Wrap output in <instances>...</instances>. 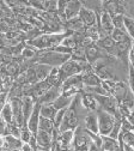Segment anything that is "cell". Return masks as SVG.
<instances>
[{"mask_svg":"<svg viewBox=\"0 0 134 151\" xmlns=\"http://www.w3.org/2000/svg\"><path fill=\"white\" fill-rule=\"evenodd\" d=\"M71 31H64V32H56V34H41L40 36H37L36 39L30 40L28 45L35 47L37 50H46V49H53L57 47L66 36L71 35Z\"/></svg>","mask_w":134,"mask_h":151,"instance_id":"1","label":"cell"},{"mask_svg":"<svg viewBox=\"0 0 134 151\" xmlns=\"http://www.w3.org/2000/svg\"><path fill=\"white\" fill-rule=\"evenodd\" d=\"M70 59H71L70 54H61L53 49H46V50H38L37 54L35 55V58L31 60V63L48 65L54 68V67H60Z\"/></svg>","mask_w":134,"mask_h":151,"instance_id":"2","label":"cell"},{"mask_svg":"<svg viewBox=\"0 0 134 151\" xmlns=\"http://www.w3.org/2000/svg\"><path fill=\"white\" fill-rule=\"evenodd\" d=\"M95 99L97 100L98 104H100V109L105 110L109 114L114 115L118 120H120L121 113H120V103L118 102V100L111 95H96Z\"/></svg>","mask_w":134,"mask_h":151,"instance_id":"3","label":"cell"},{"mask_svg":"<svg viewBox=\"0 0 134 151\" xmlns=\"http://www.w3.org/2000/svg\"><path fill=\"white\" fill-rule=\"evenodd\" d=\"M91 143H92V138L89 131L82 128L80 126H78L74 129V137L72 143L74 151H89Z\"/></svg>","mask_w":134,"mask_h":151,"instance_id":"4","label":"cell"},{"mask_svg":"<svg viewBox=\"0 0 134 151\" xmlns=\"http://www.w3.org/2000/svg\"><path fill=\"white\" fill-rule=\"evenodd\" d=\"M84 84H83V77L82 74H75L72 77L67 78L66 81L62 82L61 84V89H62V93L67 96H77L78 93H80L83 91Z\"/></svg>","mask_w":134,"mask_h":151,"instance_id":"5","label":"cell"},{"mask_svg":"<svg viewBox=\"0 0 134 151\" xmlns=\"http://www.w3.org/2000/svg\"><path fill=\"white\" fill-rule=\"evenodd\" d=\"M97 120H98V134L100 136H109L115 122L118 121V119L114 115L109 114V113L102 109L97 111Z\"/></svg>","mask_w":134,"mask_h":151,"instance_id":"6","label":"cell"},{"mask_svg":"<svg viewBox=\"0 0 134 151\" xmlns=\"http://www.w3.org/2000/svg\"><path fill=\"white\" fill-rule=\"evenodd\" d=\"M61 93H62L61 85H52L36 102L41 103V104H52Z\"/></svg>","mask_w":134,"mask_h":151,"instance_id":"7","label":"cell"},{"mask_svg":"<svg viewBox=\"0 0 134 151\" xmlns=\"http://www.w3.org/2000/svg\"><path fill=\"white\" fill-rule=\"evenodd\" d=\"M82 9H83V5L80 3V0H68L67 6L64 12V21L66 22L74 17H78Z\"/></svg>","mask_w":134,"mask_h":151,"instance_id":"8","label":"cell"},{"mask_svg":"<svg viewBox=\"0 0 134 151\" xmlns=\"http://www.w3.org/2000/svg\"><path fill=\"white\" fill-rule=\"evenodd\" d=\"M40 109H41V103L36 102L31 115L27 121V127L29 128V131L31 132L32 134H36L37 131H38V121H40V118H41Z\"/></svg>","mask_w":134,"mask_h":151,"instance_id":"9","label":"cell"},{"mask_svg":"<svg viewBox=\"0 0 134 151\" xmlns=\"http://www.w3.org/2000/svg\"><path fill=\"white\" fill-rule=\"evenodd\" d=\"M84 125L85 129L90 133L98 134V120H97V113L96 111H89L84 118Z\"/></svg>","mask_w":134,"mask_h":151,"instance_id":"10","label":"cell"},{"mask_svg":"<svg viewBox=\"0 0 134 151\" xmlns=\"http://www.w3.org/2000/svg\"><path fill=\"white\" fill-rule=\"evenodd\" d=\"M78 17L80 18V21L84 23L85 27H92V25H96V23H97V13L86 7H83L80 10Z\"/></svg>","mask_w":134,"mask_h":151,"instance_id":"11","label":"cell"},{"mask_svg":"<svg viewBox=\"0 0 134 151\" xmlns=\"http://www.w3.org/2000/svg\"><path fill=\"white\" fill-rule=\"evenodd\" d=\"M36 137V142H37V146H41L44 149H50L52 144L54 143V138H53V133L49 132H44V131H37V133L35 134Z\"/></svg>","mask_w":134,"mask_h":151,"instance_id":"12","label":"cell"},{"mask_svg":"<svg viewBox=\"0 0 134 151\" xmlns=\"http://www.w3.org/2000/svg\"><path fill=\"white\" fill-rule=\"evenodd\" d=\"M100 30L103 31L105 35L110 36V34L113 32V30L115 29L114 25H113V21H111V16L107 12V11H103L101 14H100Z\"/></svg>","mask_w":134,"mask_h":151,"instance_id":"13","label":"cell"},{"mask_svg":"<svg viewBox=\"0 0 134 151\" xmlns=\"http://www.w3.org/2000/svg\"><path fill=\"white\" fill-rule=\"evenodd\" d=\"M80 104L83 108H85L89 111H98L100 110V104H98L97 100L95 99V96L87 95V93H83L80 96Z\"/></svg>","mask_w":134,"mask_h":151,"instance_id":"14","label":"cell"},{"mask_svg":"<svg viewBox=\"0 0 134 151\" xmlns=\"http://www.w3.org/2000/svg\"><path fill=\"white\" fill-rule=\"evenodd\" d=\"M105 55H108V54H105ZM105 55H104V50H102L97 46H93L92 45V46H90V47L86 48V61L90 65L93 64L95 61H97L101 58H104Z\"/></svg>","mask_w":134,"mask_h":151,"instance_id":"15","label":"cell"},{"mask_svg":"<svg viewBox=\"0 0 134 151\" xmlns=\"http://www.w3.org/2000/svg\"><path fill=\"white\" fill-rule=\"evenodd\" d=\"M32 66H34V70H35V73H36L37 83L46 81L48 78L50 71L53 70V67H50L48 65H43V64H32Z\"/></svg>","mask_w":134,"mask_h":151,"instance_id":"16","label":"cell"},{"mask_svg":"<svg viewBox=\"0 0 134 151\" xmlns=\"http://www.w3.org/2000/svg\"><path fill=\"white\" fill-rule=\"evenodd\" d=\"M35 103H36V101L30 96H23L22 97V110H23V116H24L25 122L28 121V119L31 115Z\"/></svg>","mask_w":134,"mask_h":151,"instance_id":"17","label":"cell"},{"mask_svg":"<svg viewBox=\"0 0 134 151\" xmlns=\"http://www.w3.org/2000/svg\"><path fill=\"white\" fill-rule=\"evenodd\" d=\"M82 77H83V84H84V86H100V85H102L101 78L93 71L83 73Z\"/></svg>","mask_w":134,"mask_h":151,"instance_id":"18","label":"cell"},{"mask_svg":"<svg viewBox=\"0 0 134 151\" xmlns=\"http://www.w3.org/2000/svg\"><path fill=\"white\" fill-rule=\"evenodd\" d=\"M73 99H74V97H72V96H67V95H64V93H61V95L57 97L52 104H53V107H54L56 110L67 109V108L71 106Z\"/></svg>","mask_w":134,"mask_h":151,"instance_id":"19","label":"cell"},{"mask_svg":"<svg viewBox=\"0 0 134 151\" xmlns=\"http://www.w3.org/2000/svg\"><path fill=\"white\" fill-rule=\"evenodd\" d=\"M66 28L68 31L71 32H77V31H83L84 29H86V27L84 25V23L80 21L79 17H74L72 19L66 21Z\"/></svg>","mask_w":134,"mask_h":151,"instance_id":"20","label":"cell"},{"mask_svg":"<svg viewBox=\"0 0 134 151\" xmlns=\"http://www.w3.org/2000/svg\"><path fill=\"white\" fill-rule=\"evenodd\" d=\"M110 37L114 40L115 43H120V42H132L130 37L127 35L125 29H114L113 32L110 34Z\"/></svg>","mask_w":134,"mask_h":151,"instance_id":"21","label":"cell"},{"mask_svg":"<svg viewBox=\"0 0 134 151\" xmlns=\"http://www.w3.org/2000/svg\"><path fill=\"white\" fill-rule=\"evenodd\" d=\"M22 145H23V142L19 138H16V137H13L11 134L5 136V150L22 149Z\"/></svg>","mask_w":134,"mask_h":151,"instance_id":"22","label":"cell"},{"mask_svg":"<svg viewBox=\"0 0 134 151\" xmlns=\"http://www.w3.org/2000/svg\"><path fill=\"white\" fill-rule=\"evenodd\" d=\"M0 116H1V119L7 124H13V113H12V108H11V104L10 102H7L4 108L1 109V111H0Z\"/></svg>","mask_w":134,"mask_h":151,"instance_id":"23","label":"cell"},{"mask_svg":"<svg viewBox=\"0 0 134 151\" xmlns=\"http://www.w3.org/2000/svg\"><path fill=\"white\" fill-rule=\"evenodd\" d=\"M56 109L53 107V104H41V109H40V114L42 118L46 119H50L53 120L55 114H56Z\"/></svg>","mask_w":134,"mask_h":151,"instance_id":"24","label":"cell"},{"mask_svg":"<svg viewBox=\"0 0 134 151\" xmlns=\"http://www.w3.org/2000/svg\"><path fill=\"white\" fill-rule=\"evenodd\" d=\"M123 28L130 40L134 41V18L129 16H123Z\"/></svg>","mask_w":134,"mask_h":151,"instance_id":"25","label":"cell"},{"mask_svg":"<svg viewBox=\"0 0 134 151\" xmlns=\"http://www.w3.org/2000/svg\"><path fill=\"white\" fill-rule=\"evenodd\" d=\"M38 129L40 131H44V132H49V133H53L55 127H54V122L50 119H46V118H40V121H38Z\"/></svg>","mask_w":134,"mask_h":151,"instance_id":"26","label":"cell"},{"mask_svg":"<svg viewBox=\"0 0 134 151\" xmlns=\"http://www.w3.org/2000/svg\"><path fill=\"white\" fill-rule=\"evenodd\" d=\"M85 36L89 37L90 40H92L93 42H97L101 39L100 35V28L97 25H92V27H87L85 30Z\"/></svg>","mask_w":134,"mask_h":151,"instance_id":"27","label":"cell"},{"mask_svg":"<svg viewBox=\"0 0 134 151\" xmlns=\"http://www.w3.org/2000/svg\"><path fill=\"white\" fill-rule=\"evenodd\" d=\"M65 113H66V109L57 110L56 114H55V116H54V119H53L54 127H55V129H57V131H59V127H60V125H61V122H62V120H64V118H65Z\"/></svg>","mask_w":134,"mask_h":151,"instance_id":"28","label":"cell"},{"mask_svg":"<svg viewBox=\"0 0 134 151\" xmlns=\"http://www.w3.org/2000/svg\"><path fill=\"white\" fill-rule=\"evenodd\" d=\"M111 21H113V25L115 29H125L123 28V14L118 13L111 16Z\"/></svg>","mask_w":134,"mask_h":151,"instance_id":"29","label":"cell"},{"mask_svg":"<svg viewBox=\"0 0 134 151\" xmlns=\"http://www.w3.org/2000/svg\"><path fill=\"white\" fill-rule=\"evenodd\" d=\"M32 137V133L29 131V128L27 127V125H24L23 127H21V140L23 143H29L30 138Z\"/></svg>","mask_w":134,"mask_h":151,"instance_id":"30","label":"cell"},{"mask_svg":"<svg viewBox=\"0 0 134 151\" xmlns=\"http://www.w3.org/2000/svg\"><path fill=\"white\" fill-rule=\"evenodd\" d=\"M122 133V140L126 145H129L132 147H134V132H121Z\"/></svg>","mask_w":134,"mask_h":151,"instance_id":"31","label":"cell"},{"mask_svg":"<svg viewBox=\"0 0 134 151\" xmlns=\"http://www.w3.org/2000/svg\"><path fill=\"white\" fill-rule=\"evenodd\" d=\"M67 3H68V0H57V11L56 12L60 17H62V19H64V12L67 6Z\"/></svg>","mask_w":134,"mask_h":151,"instance_id":"32","label":"cell"},{"mask_svg":"<svg viewBox=\"0 0 134 151\" xmlns=\"http://www.w3.org/2000/svg\"><path fill=\"white\" fill-rule=\"evenodd\" d=\"M128 84H129V90L132 91V93L134 95V68L132 66H129L128 70Z\"/></svg>","mask_w":134,"mask_h":151,"instance_id":"33","label":"cell"},{"mask_svg":"<svg viewBox=\"0 0 134 151\" xmlns=\"http://www.w3.org/2000/svg\"><path fill=\"white\" fill-rule=\"evenodd\" d=\"M128 61H129V66L134 68V41L132 42L130 48L128 50Z\"/></svg>","mask_w":134,"mask_h":151,"instance_id":"34","label":"cell"},{"mask_svg":"<svg viewBox=\"0 0 134 151\" xmlns=\"http://www.w3.org/2000/svg\"><path fill=\"white\" fill-rule=\"evenodd\" d=\"M10 31V24L5 21H0V32L7 34Z\"/></svg>","mask_w":134,"mask_h":151,"instance_id":"35","label":"cell"},{"mask_svg":"<svg viewBox=\"0 0 134 151\" xmlns=\"http://www.w3.org/2000/svg\"><path fill=\"white\" fill-rule=\"evenodd\" d=\"M6 127H7V124L1 119V116H0V137H1V136H5Z\"/></svg>","mask_w":134,"mask_h":151,"instance_id":"36","label":"cell"},{"mask_svg":"<svg viewBox=\"0 0 134 151\" xmlns=\"http://www.w3.org/2000/svg\"><path fill=\"white\" fill-rule=\"evenodd\" d=\"M22 151H34V149L28 144V143H23V145H22V149H21Z\"/></svg>","mask_w":134,"mask_h":151,"instance_id":"37","label":"cell"},{"mask_svg":"<svg viewBox=\"0 0 134 151\" xmlns=\"http://www.w3.org/2000/svg\"><path fill=\"white\" fill-rule=\"evenodd\" d=\"M5 150V136L0 137V151Z\"/></svg>","mask_w":134,"mask_h":151,"instance_id":"38","label":"cell"},{"mask_svg":"<svg viewBox=\"0 0 134 151\" xmlns=\"http://www.w3.org/2000/svg\"><path fill=\"white\" fill-rule=\"evenodd\" d=\"M123 151H134V147H132V146L125 144V146H123Z\"/></svg>","mask_w":134,"mask_h":151,"instance_id":"39","label":"cell"},{"mask_svg":"<svg viewBox=\"0 0 134 151\" xmlns=\"http://www.w3.org/2000/svg\"><path fill=\"white\" fill-rule=\"evenodd\" d=\"M34 151H48V149H44V147H41V146H37Z\"/></svg>","mask_w":134,"mask_h":151,"instance_id":"40","label":"cell"},{"mask_svg":"<svg viewBox=\"0 0 134 151\" xmlns=\"http://www.w3.org/2000/svg\"><path fill=\"white\" fill-rule=\"evenodd\" d=\"M28 1H29V3H30V1H32V0H28Z\"/></svg>","mask_w":134,"mask_h":151,"instance_id":"41","label":"cell"},{"mask_svg":"<svg viewBox=\"0 0 134 151\" xmlns=\"http://www.w3.org/2000/svg\"><path fill=\"white\" fill-rule=\"evenodd\" d=\"M103 151H107V150H103Z\"/></svg>","mask_w":134,"mask_h":151,"instance_id":"42","label":"cell"},{"mask_svg":"<svg viewBox=\"0 0 134 151\" xmlns=\"http://www.w3.org/2000/svg\"><path fill=\"white\" fill-rule=\"evenodd\" d=\"M4 151H6V150H4Z\"/></svg>","mask_w":134,"mask_h":151,"instance_id":"43","label":"cell"}]
</instances>
